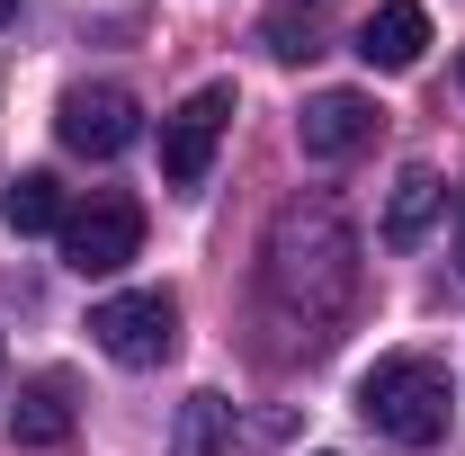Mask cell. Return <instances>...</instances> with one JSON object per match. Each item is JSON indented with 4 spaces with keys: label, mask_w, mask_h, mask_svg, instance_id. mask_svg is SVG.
Masks as SVG:
<instances>
[{
    "label": "cell",
    "mask_w": 465,
    "mask_h": 456,
    "mask_svg": "<svg viewBox=\"0 0 465 456\" xmlns=\"http://www.w3.org/2000/svg\"><path fill=\"white\" fill-rule=\"evenodd\" d=\"M260 278H269V304L304 322V341H331V322L358 304V233L331 206H287L260 251Z\"/></svg>",
    "instance_id": "cell-1"
},
{
    "label": "cell",
    "mask_w": 465,
    "mask_h": 456,
    "mask_svg": "<svg viewBox=\"0 0 465 456\" xmlns=\"http://www.w3.org/2000/svg\"><path fill=\"white\" fill-rule=\"evenodd\" d=\"M358 411H367L376 439L430 448V439H448V367L420 358V349H394V358H376L358 376Z\"/></svg>",
    "instance_id": "cell-2"
},
{
    "label": "cell",
    "mask_w": 465,
    "mask_h": 456,
    "mask_svg": "<svg viewBox=\"0 0 465 456\" xmlns=\"http://www.w3.org/2000/svg\"><path fill=\"white\" fill-rule=\"evenodd\" d=\"M90 341L108 349L116 367H162L179 349V295L171 286H134V295H108L90 313Z\"/></svg>",
    "instance_id": "cell-3"
},
{
    "label": "cell",
    "mask_w": 465,
    "mask_h": 456,
    "mask_svg": "<svg viewBox=\"0 0 465 456\" xmlns=\"http://www.w3.org/2000/svg\"><path fill=\"white\" fill-rule=\"evenodd\" d=\"M224 125H232V81H206V90H188V99L162 116V179H171V188H206Z\"/></svg>",
    "instance_id": "cell-4"
},
{
    "label": "cell",
    "mask_w": 465,
    "mask_h": 456,
    "mask_svg": "<svg viewBox=\"0 0 465 456\" xmlns=\"http://www.w3.org/2000/svg\"><path fill=\"white\" fill-rule=\"evenodd\" d=\"M134 251H143V206L134 197H90V206L63 215V260L81 278H116Z\"/></svg>",
    "instance_id": "cell-5"
},
{
    "label": "cell",
    "mask_w": 465,
    "mask_h": 456,
    "mask_svg": "<svg viewBox=\"0 0 465 456\" xmlns=\"http://www.w3.org/2000/svg\"><path fill=\"white\" fill-rule=\"evenodd\" d=\"M134 125H143V108H134V90H116V81L63 90V116H54V134L81 153V162H116V153L134 144Z\"/></svg>",
    "instance_id": "cell-6"
},
{
    "label": "cell",
    "mask_w": 465,
    "mask_h": 456,
    "mask_svg": "<svg viewBox=\"0 0 465 456\" xmlns=\"http://www.w3.org/2000/svg\"><path fill=\"white\" fill-rule=\"evenodd\" d=\"M367 134H376V108H367L358 90H322V99H304V116H295L304 162H349Z\"/></svg>",
    "instance_id": "cell-7"
},
{
    "label": "cell",
    "mask_w": 465,
    "mask_h": 456,
    "mask_svg": "<svg viewBox=\"0 0 465 456\" xmlns=\"http://www.w3.org/2000/svg\"><path fill=\"white\" fill-rule=\"evenodd\" d=\"M358 55L376 63V72H411V63L430 55V9H420V0H385V9L358 27Z\"/></svg>",
    "instance_id": "cell-8"
},
{
    "label": "cell",
    "mask_w": 465,
    "mask_h": 456,
    "mask_svg": "<svg viewBox=\"0 0 465 456\" xmlns=\"http://www.w3.org/2000/svg\"><path fill=\"white\" fill-rule=\"evenodd\" d=\"M9 439H18V448H54V439H72V385H63V376L18 385V402H9Z\"/></svg>",
    "instance_id": "cell-9"
},
{
    "label": "cell",
    "mask_w": 465,
    "mask_h": 456,
    "mask_svg": "<svg viewBox=\"0 0 465 456\" xmlns=\"http://www.w3.org/2000/svg\"><path fill=\"white\" fill-rule=\"evenodd\" d=\"M439 206H448V188H439V171H420V162H411V171L394 179V197H385V242H394V251H411L420 233L439 224Z\"/></svg>",
    "instance_id": "cell-10"
},
{
    "label": "cell",
    "mask_w": 465,
    "mask_h": 456,
    "mask_svg": "<svg viewBox=\"0 0 465 456\" xmlns=\"http://www.w3.org/2000/svg\"><path fill=\"white\" fill-rule=\"evenodd\" d=\"M63 188H54V171H18L9 188H0V224L9 233H63Z\"/></svg>",
    "instance_id": "cell-11"
},
{
    "label": "cell",
    "mask_w": 465,
    "mask_h": 456,
    "mask_svg": "<svg viewBox=\"0 0 465 456\" xmlns=\"http://www.w3.org/2000/svg\"><path fill=\"white\" fill-rule=\"evenodd\" d=\"M224 421H232L224 394H188L179 402V430H171V456H215L224 448Z\"/></svg>",
    "instance_id": "cell-12"
},
{
    "label": "cell",
    "mask_w": 465,
    "mask_h": 456,
    "mask_svg": "<svg viewBox=\"0 0 465 456\" xmlns=\"http://www.w3.org/2000/svg\"><path fill=\"white\" fill-rule=\"evenodd\" d=\"M9 18H18V0H0V27H9Z\"/></svg>",
    "instance_id": "cell-13"
}]
</instances>
